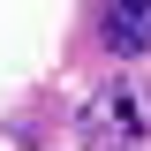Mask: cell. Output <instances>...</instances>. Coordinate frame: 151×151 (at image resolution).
<instances>
[{"label":"cell","instance_id":"1","mask_svg":"<svg viewBox=\"0 0 151 151\" xmlns=\"http://www.w3.org/2000/svg\"><path fill=\"white\" fill-rule=\"evenodd\" d=\"M144 136H151L144 83H106V91L83 106V144H91V151H136Z\"/></svg>","mask_w":151,"mask_h":151},{"label":"cell","instance_id":"2","mask_svg":"<svg viewBox=\"0 0 151 151\" xmlns=\"http://www.w3.org/2000/svg\"><path fill=\"white\" fill-rule=\"evenodd\" d=\"M98 30H106L113 53H144L151 45V0H106L98 8Z\"/></svg>","mask_w":151,"mask_h":151}]
</instances>
